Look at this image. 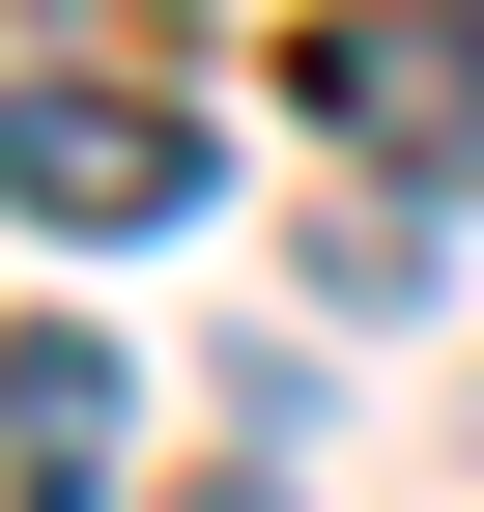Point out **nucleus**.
I'll use <instances>...</instances> for the list:
<instances>
[{
  "mask_svg": "<svg viewBox=\"0 0 484 512\" xmlns=\"http://www.w3.org/2000/svg\"><path fill=\"white\" fill-rule=\"evenodd\" d=\"M0 200H29L57 256L200 228V86H143V57H29V86H0Z\"/></svg>",
  "mask_w": 484,
  "mask_h": 512,
  "instance_id": "1",
  "label": "nucleus"
},
{
  "mask_svg": "<svg viewBox=\"0 0 484 512\" xmlns=\"http://www.w3.org/2000/svg\"><path fill=\"white\" fill-rule=\"evenodd\" d=\"M285 114L371 143L399 200H484V0H342V29H285Z\"/></svg>",
  "mask_w": 484,
  "mask_h": 512,
  "instance_id": "2",
  "label": "nucleus"
},
{
  "mask_svg": "<svg viewBox=\"0 0 484 512\" xmlns=\"http://www.w3.org/2000/svg\"><path fill=\"white\" fill-rule=\"evenodd\" d=\"M0 512H143V370H114L86 313L0 342Z\"/></svg>",
  "mask_w": 484,
  "mask_h": 512,
  "instance_id": "3",
  "label": "nucleus"
},
{
  "mask_svg": "<svg viewBox=\"0 0 484 512\" xmlns=\"http://www.w3.org/2000/svg\"><path fill=\"white\" fill-rule=\"evenodd\" d=\"M200 512H285V456H228V484H200Z\"/></svg>",
  "mask_w": 484,
  "mask_h": 512,
  "instance_id": "4",
  "label": "nucleus"
}]
</instances>
